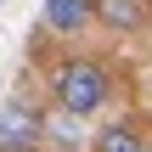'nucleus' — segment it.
Here are the masks:
<instances>
[{
	"label": "nucleus",
	"mask_w": 152,
	"mask_h": 152,
	"mask_svg": "<svg viewBox=\"0 0 152 152\" xmlns=\"http://www.w3.org/2000/svg\"><path fill=\"white\" fill-rule=\"evenodd\" d=\"M51 96H56V107L90 118V113L107 107V96H113V73H107L96 56H68V62L51 73Z\"/></svg>",
	"instance_id": "f257e3e1"
},
{
	"label": "nucleus",
	"mask_w": 152,
	"mask_h": 152,
	"mask_svg": "<svg viewBox=\"0 0 152 152\" xmlns=\"http://www.w3.org/2000/svg\"><path fill=\"white\" fill-rule=\"evenodd\" d=\"M0 141H11V147H39V141H45V113L28 107V102H6V107H0Z\"/></svg>",
	"instance_id": "f03ea898"
},
{
	"label": "nucleus",
	"mask_w": 152,
	"mask_h": 152,
	"mask_svg": "<svg viewBox=\"0 0 152 152\" xmlns=\"http://www.w3.org/2000/svg\"><path fill=\"white\" fill-rule=\"evenodd\" d=\"M90 17L102 28H113V34H130V28L147 23V6L141 0H90Z\"/></svg>",
	"instance_id": "7ed1b4c3"
},
{
	"label": "nucleus",
	"mask_w": 152,
	"mask_h": 152,
	"mask_svg": "<svg viewBox=\"0 0 152 152\" xmlns=\"http://www.w3.org/2000/svg\"><path fill=\"white\" fill-rule=\"evenodd\" d=\"M39 17H45L51 34H79L85 23H96V17H90V0H45Z\"/></svg>",
	"instance_id": "20e7f679"
},
{
	"label": "nucleus",
	"mask_w": 152,
	"mask_h": 152,
	"mask_svg": "<svg viewBox=\"0 0 152 152\" xmlns=\"http://www.w3.org/2000/svg\"><path fill=\"white\" fill-rule=\"evenodd\" d=\"M96 152H152V141L135 130V124H113L96 135Z\"/></svg>",
	"instance_id": "39448f33"
},
{
	"label": "nucleus",
	"mask_w": 152,
	"mask_h": 152,
	"mask_svg": "<svg viewBox=\"0 0 152 152\" xmlns=\"http://www.w3.org/2000/svg\"><path fill=\"white\" fill-rule=\"evenodd\" d=\"M0 152H39V147H11V141H0Z\"/></svg>",
	"instance_id": "423d86ee"
}]
</instances>
